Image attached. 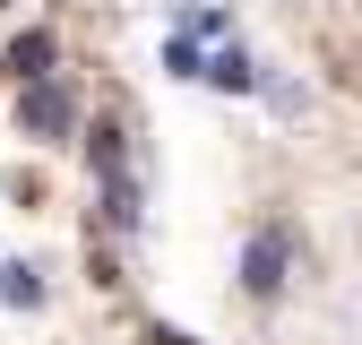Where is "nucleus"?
Wrapping results in <instances>:
<instances>
[{
    "label": "nucleus",
    "instance_id": "nucleus-1",
    "mask_svg": "<svg viewBox=\"0 0 362 345\" xmlns=\"http://www.w3.org/2000/svg\"><path fill=\"white\" fill-rule=\"evenodd\" d=\"M18 129L26 139H69L78 129V95H69V78H43V86H18Z\"/></svg>",
    "mask_w": 362,
    "mask_h": 345
},
{
    "label": "nucleus",
    "instance_id": "nucleus-2",
    "mask_svg": "<svg viewBox=\"0 0 362 345\" xmlns=\"http://www.w3.org/2000/svg\"><path fill=\"white\" fill-rule=\"evenodd\" d=\"M242 293L250 302H276L285 293V233H250V250H242Z\"/></svg>",
    "mask_w": 362,
    "mask_h": 345
},
{
    "label": "nucleus",
    "instance_id": "nucleus-3",
    "mask_svg": "<svg viewBox=\"0 0 362 345\" xmlns=\"http://www.w3.org/2000/svg\"><path fill=\"white\" fill-rule=\"evenodd\" d=\"M52 52H61V43L43 35V26H26V35L9 43V61H0V69H9L18 86H43V78H52Z\"/></svg>",
    "mask_w": 362,
    "mask_h": 345
},
{
    "label": "nucleus",
    "instance_id": "nucleus-4",
    "mask_svg": "<svg viewBox=\"0 0 362 345\" xmlns=\"http://www.w3.org/2000/svg\"><path fill=\"white\" fill-rule=\"evenodd\" d=\"M139 216H147L139 207V172H112V182H104V225L112 233H139Z\"/></svg>",
    "mask_w": 362,
    "mask_h": 345
},
{
    "label": "nucleus",
    "instance_id": "nucleus-5",
    "mask_svg": "<svg viewBox=\"0 0 362 345\" xmlns=\"http://www.w3.org/2000/svg\"><path fill=\"white\" fill-rule=\"evenodd\" d=\"M207 86H224V95H250V86H259V69H250V52H242V43L207 52Z\"/></svg>",
    "mask_w": 362,
    "mask_h": 345
},
{
    "label": "nucleus",
    "instance_id": "nucleus-6",
    "mask_svg": "<svg viewBox=\"0 0 362 345\" xmlns=\"http://www.w3.org/2000/svg\"><path fill=\"white\" fill-rule=\"evenodd\" d=\"M86 156H95V182H112V172H129V147H121V121H95V129H86Z\"/></svg>",
    "mask_w": 362,
    "mask_h": 345
},
{
    "label": "nucleus",
    "instance_id": "nucleus-7",
    "mask_svg": "<svg viewBox=\"0 0 362 345\" xmlns=\"http://www.w3.org/2000/svg\"><path fill=\"white\" fill-rule=\"evenodd\" d=\"M0 302H9V311H35V302H43V276L26 268V259H9V268H0Z\"/></svg>",
    "mask_w": 362,
    "mask_h": 345
},
{
    "label": "nucleus",
    "instance_id": "nucleus-8",
    "mask_svg": "<svg viewBox=\"0 0 362 345\" xmlns=\"http://www.w3.org/2000/svg\"><path fill=\"white\" fill-rule=\"evenodd\" d=\"M164 69H173V78H207V61H199V43H190V35H173V43H164Z\"/></svg>",
    "mask_w": 362,
    "mask_h": 345
},
{
    "label": "nucleus",
    "instance_id": "nucleus-9",
    "mask_svg": "<svg viewBox=\"0 0 362 345\" xmlns=\"http://www.w3.org/2000/svg\"><path fill=\"white\" fill-rule=\"evenodd\" d=\"M181 35H190V43H207V35H224V9H190V18H181Z\"/></svg>",
    "mask_w": 362,
    "mask_h": 345
},
{
    "label": "nucleus",
    "instance_id": "nucleus-10",
    "mask_svg": "<svg viewBox=\"0 0 362 345\" xmlns=\"http://www.w3.org/2000/svg\"><path fill=\"white\" fill-rule=\"evenodd\" d=\"M0 9H9V0H0Z\"/></svg>",
    "mask_w": 362,
    "mask_h": 345
}]
</instances>
